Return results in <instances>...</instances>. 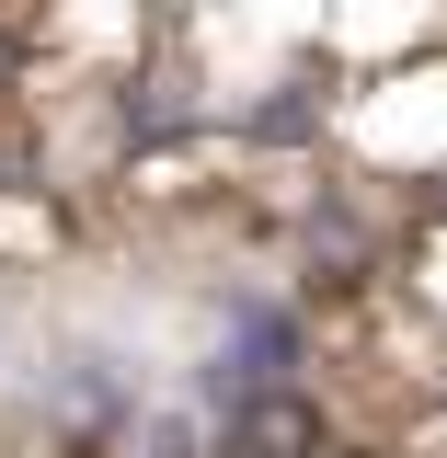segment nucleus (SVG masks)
<instances>
[{"instance_id":"obj_1","label":"nucleus","mask_w":447,"mask_h":458,"mask_svg":"<svg viewBox=\"0 0 447 458\" xmlns=\"http://www.w3.org/2000/svg\"><path fill=\"white\" fill-rule=\"evenodd\" d=\"M241 447H253V458H322V412L287 401V390H264L253 412H241Z\"/></svg>"}]
</instances>
